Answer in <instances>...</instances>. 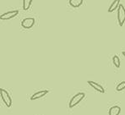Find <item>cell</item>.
Here are the masks:
<instances>
[{
  "mask_svg": "<svg viewBox=\"0 0 125 115\" xmlns=\"http://www.w3.org/2000/svg\"><path fill=\"white\" fill-rule=\"evenodd\" d=\"M0 96H1L3 103L6 105V107H10L11 106H12V99H11V96H10L9 92H7L5 89L0 88Z\"/></svg>",
  "mask_w": 125,
  "mask_h": 115,
  "instance_id": "2",
  "label": "cell"
},
{
  "mask_svg": "<svg viewBox=\"0 0 125 115\" xmlns=\"http://www.w3.org/2000/svg\"><path fill=\"white\" fill-rule=\"evenodd\" d=\"M122 54L124 55V56L125 57V51H124V52H123V53H122Z\"/></svg>",
  "mask_w": 125,
  "mask_h": 115,
  "instance_id": "14",
  "label": "cell"
},
{
  "mask_svg": "<svg viewBox=\"0 0 125 115\" xmlns=\"http://www.w3.org/2000/svg\"><path fill=\"white\" fill-rule=\"evenodd\" d=\"M125 89V81H122L121 83H119L118 85L116 87V91L117 92H121V91L124 90Z\"/></svg>",
  "mask_w": 125,
  "mask_h": 115,
  "instance_id": "13",
  "label": "cell"
},
{
  "mask_svg": "<svg viewBox=\"0 0 125 115\" xmlns=\"http://www.w3.org/2000/svg\"><path fill=\"white\" fill-rule=\"evenodd\" d=\"M120 1L121 0H114V1L111 3V5H110L109 9H108V12L111 13V12H113L114 10H117L119 6V3H120Z\"/></svg>",
  "mask_w": 125,
  "mask_h": 115,
  "instance_id": "9",
  "label": "cell"
},
{
  "mask_svg": "<svg viewBox=\"0 0 125 115\" xmlns=\"http://www.w3.org/2000/svg\"><path fill=\"white\" fill-rule=\"evenodd\" d=\"M117 21L120 26H123L125 23V8L123 4H119L117 8Z\"/></svg>",
  "mask_w": 125,
  "mask_h": 115,
  "instance_id": "3",
  "label": "cell"
},
{
  "mask_svg": "<svg viewBox=\"0 0 125 115\" xmlns=\"http://www.w3.org/2000/svg\"><path fill=\"white\" fill-rule=\"evenodd\" d=\"M48 91L47 90H42V91H40V92H37L36 93H34L32 96H31V101H34V100H37V99H40V98L43 97L48 93Z\"/></svg>",
  "mask_w": 125,
  "mask_h": 115,
  "instance_id": "7",
  "label": "cell"
},
{
  "mask_svg": "<svg viewBox=\"0 0 125 115\" xmlns=\"http://www.w3.org/2000/svg\"><path fill=\"white\" fill-rule=\"evenodd\" d=\"M19 14V11L18 10H13V11H9V12L3 13V14L0 15V20H11L13 18H14L15 16H17Z\"/></svg>",
  "mask_w": 125,
  "mask_h": 115,
  "instance_id": "5",
  "label": "cell"
},
{
  "mask_svg": "<svg viewBox=\"0 0 125 115\" xmlns=\"http://www.w3.org/2000/svg\"><path fill=\"white\" fill-rule=\"evenodd\" d=\"M83 3V0H69V4L73 8H78Z\"/></svg>",
  "mask_w": 125,
  "mask_h": 115,
  "instance_id": "10",
  "label": "cell"
},
{
  "mask_svg": "<svg viewBox=\"0 0 125 115\" xmlns=\"http://www.w3.org/2000/svg\"><path fill=\"white\" fill-rule=\"evenodd\" d=\"M32 0H23V10H28L31 8Z\"/></svg>",
  "mask_w": 125,
  "mask_h": 115,
  "instance_id": "11",
  "label": "cell"
},
{
  "mask_svg": "<svg viewBox=\"0 0 125 115\" xmlns=\"http://www.w3.org/2000/svg\"><path fill=\"white\" fill-rule=\"evenodd\" d=\"M121 113V107L118 106H113L110 107L108 111V115H119Z\"/></svg>",
  "mask_w": 125,
  "mask_h": 115,
  "instance_id": "8",
  "label": "cell"
},
{
  "mask_svg": "<svg viewBox=\"0 0 125 115\" xmlns=\"http://www.w3.org/2000/svg\"><path fill=\"white\" fill-rule=\"evenodd\" d=\"M87 83L92 87L93 89H95V90L97 91L98 92H100V93H105V89L102 85L98 84V83L95 82V81H92V80H88Z\"/></svg>",
  "mask_w": 125,
  "mask_h": 115,
  "instance_id": "6",
  "label": "cell"
},
{
  "mask_svg": "<svg viewBox=\"0 0 125 115\" xmlns=\"http://www.w3.org/2000/svg\"><path fill=\"white\" fill-rule=\"evenodd\" d=\"M35 19L32 17H28L25 18L21 21V26L25 29H31L35 25Z\"/></svg>",
  "mask_w": 125,
  "mask_h": 115,
  "instance_id": "4",
  "label": "cell"
},
{
  "mask_svg": "<svg viewBox=\"0 0 125 115\" xmlns=\"http://www.w3.org/2000/svg\"><path fill=\"white\" fill-rule=\"evenodd\" d=\"M84 96H85V94H84V92H79V93H77L76 95L73 96V97L71 98L70 101H69V107H70V108H72V107H75L76 105H78L79 103L84 99Z\"/></svg>",
  "mask_w": 125,
  "mask_h": 115,
  "instance_id": "1",
  "label": "cell"
},
{
  "mask_svg": "<svg viewBox=\"0 0 125 115\" xmlns=\"http://www.w3.org/2000/svg\"><path fill=\"white\" fill-rule=\"evenodd\" d=\"M113 64L115 65V67H117V68L120 67V59H119L118 56H117V55H114V56H113Z\"/></svg>",
  "mask_w": 125,
  "mask_h": 115,
  "instance_id": "12",
  "label": "cell"
}]
</instances>
